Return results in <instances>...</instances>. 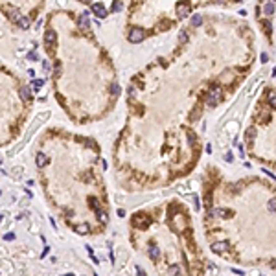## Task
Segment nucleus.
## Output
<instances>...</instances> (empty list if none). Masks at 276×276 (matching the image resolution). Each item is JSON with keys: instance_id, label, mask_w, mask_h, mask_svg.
Instances as JSON below:
<instances>
[{"instance_id": "27", "label": "nucleus", "mask_w": 276, "mask_h": 276, "mask_svg": "<svg viewBox=\"0 0 276 276\" xmlns=\"http://www.w3.org/2000/svg\"><path fill=\"white\" fill-rule=\"evenodd\" d=\"M267 61H269V55H267V54H263V55H261V63H267Z\"/></svg>"}, {"instance_id": "13", "label": "nucleus", "mask_w": 276, "mask_h": 276, "mask_svg": "<svg viewBox=\"0 0 276 276\" xmlns=\"http://www.w3.org/2000/svg\"><path fill=\"white\" fill-rule=\"evenodd\" d=\"M263 11H265V15H273V13H274V4H273V2H269V4H265V7H263Z\"/></svg>"}, {"instance_id": "23", "label": "nucleus", "mask_w": 276, "mask_h": 276, "mask_svg": "<svg viewBox=\"0 0 276 276\" xmlns=\"http://www.w3.org/2000/svg\"><path fill=\"white\" fill-rule=\"evenodd\" d=\"M169 273H171V274H178V273H180V269H178L177 265H171V267H169Z\"/></svg>"}, {"instance_id": "1", "label": "nucleus", "mask_w": 276, "mask_h": 276, "mask_svg": "<svg viewBox=\"0 0 276 276\" xmlns=\"http://www.w3.org/2000/svg\"><path fill=\"white\" fill-rule=\"evenodd\" d=\"M219 101H221V88L219 87H212L208 96H206V105L208 107H216Z\"/></svg>"}, {"instance_id": "6", "label": "nucleus", "mask_w": 276, "mask_h": 276, "mask_svg": "<svg viewBox=\"0 0 276 276\" xmlns=\"http://www.w3.org/2000/svg\"><path fill=\"white\" fill-rule=\"evenodd\" d=\"M44 42H46L48 46H54V44H55V31H54V30H48V31L44 33Z\"/></svg>"}, {"instance_id": "22", "label": "nucleus", "mask_w": 276, "mask_h": 276, "mask_svg": "<svg viewBox=\"0 0 276 276\" xmlns=\"http://www.w3.org/2000/svg\"><path fill=\"white\" fill-rule=\"evenodd\" d=\"M178 40H180V42H186V40H188V33H186V31H180V33H178Z\"/></svg>"}, {"instance_id": "5", "label": "nucleus", "mask_w": 276, "mask_h": 276, "mask_svg": "<svg viewBox=\"0 0 276 276\" xmlns=\"http://www.w3.org/2000/svg\"><path fill=\"white\" fill-rule=\"evenodd\" d=\"M78 24H79V28H81V30H88V26H90V19H88V13H83V15L79 17Z\"/></svg>"}, {"instance_id": "19", "label": "nucleus", "mask_w": 276, "mask_h": 276, "mask_svg": "<svg viewBox=\"0 0 276 276\" xmlns=\"http://www.w3.org/2000/svg\"><path fill=\"white\" fill-rule=\"evenodd\" d=\"M269 210H271L273 214H276V199H271V201H269Z\"/></svg>"}, {"instance_id": "17", "label": "nucleus", "mask_w": 276, "mask_h": 276, "mask_svg": "<svg viewBox=\"0 0 276 276\" xmlns=\"http://www.w3.org/2000/svg\"><path fill=\"white\" fill-rule=\"evenodd\" d=\"M269 103H271V107L276 109V92H269Z\"/></svg>"}, {"instance_id": "15", "label": "nucleus", "mask_w": 276, "mask_h": 276, "mask_svg": "<svg viewBox=\"0 0 276 276\" xmlns=\"http://www.w3.org/2000/svg\"><path fill=\"white\" fill-rule=\"evenodd\" d=\"M121 7H123V4H121L120 0H114V2H112V9H111V11L118 13V11H121Z\"/></svg>"}, {"instance_id": "24", "label": "nucleus", "mask_w": 276, "mask_h": 276, "mask_svg": "<svg viewBox=\"0 0 276 276\" xmlns=\"http://www.w3.org/2000/svg\"><path fill=\"white\" fill-rule=\"evenodd\" d=\"M42 70H44V72H50V70H52V66H50V63H48V61H44V63H42Z\"/></svg>"}, {"instance_id": "2", "label": "nucleus", "mask_w": 276, "mask_h": 276, "mask_svg": "<svg viewBox=\"0 0 276 276\" xmlns=\"http://www.w3.org/2000/svg\"><path fill=\"white\" fill-rule=\"evenodd\" d=\"M144 39H145V31L142 28H133L129 31V40L131 42H140V40H144Z\"/></svg>"}, {"instance_id": "18", "label": "nucleus", "mask_w": 276, "mask_h": 276, "mask_svg": "<svg viewBox=\"0 0 276 276\" xmlns=\"http://www.w3.org/2000/svg\"><path fill=\"white\" fill-rule=\"evenodd\" d=\"M31 83H33V88H35V90H39L40 87L44 85V81H42V79H33Z\"/></svg>"}, {"instance_id": "20", "label": "nucleus", "mask_w": 276, "mask_h": 276, "mask_svg": "<svg viewBox=\"0 0 276 276\" xmlns=\"http://www.w3.org/2000/svg\"><path fill=\"white\" fill-rule=\"evenodd\" d=\"M88 232V226L87 225H79L78 226V234H87Z\"/></svg>"}, {"instance_id": "7", "label": "nucleus", "mask_w": 276, "mask_h": 276, "mask_svg": "<svg viewBox=\"0 0 276 276\" xmlns=\"http://www.w3.org/2000/svg\"><path fill=\"white\" fill-rule=\"evenodd\" d=\"M226 249H228V243H226V241H223V243H214V245H212V250L217 252V254H219V252H225Z\"/></svg>"}, {"instance_id": "3", "label": "nucleus", "mask_w": 276, "mask_h": 276, "mask_svg": "<svg viewBox=\"0 0 276 276\" xmlns=\"http://www.w3.org/2000/svg\"><path fill=\"white\" fill-rule=\"evenodd\" d=\"M92 13H94L98 19H105L109 11H107V7H105L103 4H99L98 2V4H92Z\"/></svg>"}, {"instance_id": "21", "label": "nucleus", "mask_w": 276, "mask_h": 276, "mask_svg": "<svg viewBox=\"0 0 276 276\" xmlns=\"http://www.w3.org/2000/svg\"><path fill=\"white\" fill-rule=\"evenodd\" d=\"M111 92L116 96V94H120V85L118 83H112V87H111Z\"/></svg>"}, {"instance_id": "25", "label": "nucleus", "mask_w": 276, "mask_h": 276, "mask_svg": "<svg viewBox=\"0 0 276 276\" xmlns=\"http://www.w3.org/2000/svg\"><path fill=\"white\" fill-rule=\"evenodd\" d=\"M28 57H30L31 61H37V59H39V57H37V55H35L33 52H30V54H28Z\"/></svg>"}, {"instance_id": "14", "label": "nucleus", "mask_w": 276, "mask_h": 276, "mask_svg": "<svg viewBox=\"0 0 276 276\" xmlns=\"http://www.w3.org/2000/svg\"><path fill=\"white\" fill-rule=\"evenodd\" d=\"M35 160H37V166H40V168H42V166H44V164H46V162H48V158L44 157V155H42V153H39V155H37V158H35Z\"/></svg>"}, {"instance_id": "4", "label": "nucleus", "mask_w": 276, "mask_h": 276, "mask_svg": "<svg viewBox=\"0 0 276 276\" xmlns=\"http://www.w3.org/2000/svg\"><path fill=\"white\" fill-rule=\"evenodd\" d=\"M188 13H190L188 4H186V2H180L177 6V17L178 19H184V17H188Z\"/></svg>"}, {"instance_id": "16", "label": "nucleus", "mask_w": 276, "mask_h": 276, "mask_svg": "<svg viewBox=\"0 0 276 276\" xmlns=\"http://www.w3.org/2000/svg\"><path fill=\"white\" fill-rule=\"evenodd\" d=\"M192 24H193V26H201V24H202V17H201V15H193V17H192Z\"/></svg>"}, {"instance_id": "9", "label": "nucleus", "mask_w": 276, "mask_h": 276, "mask_svg": "<svg viewBox=\"0 0 276 276\" xmlns=\"http://www.w3.org/2000/svg\"><path fill=\"white\" fill-rule=\"evenodd\" d=\"M158 256H160L158 247H157V245H151V247H149V258H151V259H157Z\"/></svg>"}, {"instance_id": "26", "label": "nucleus", "mask_w": 276, "mask_h": 276, "mask_svg": "<svg viewBox=\"0 0 276 276\" xmlns=\"http://www.w3.org/2000/svg\"><path fill=\"white\" fill-rule=\"evenodd\" d=\"M193 204H195V210H199V201H197V195L193 193Z\"/></svg>"}, {"instance_id": "28", "label": "nucleus", "mask_w": 276, "mask_h": 276, "mask_svg": "<svg viewBox=\"0 0 276 276\" xmlns=\"http://www.w3.org/2000/svg\"><path fill=\"white\" fill-rule=\"evenodd\" d=\"M79 2H85V4H90L92 0H79Z\"/></svg>"}, {"instance_id": "8", "label": "nucleus", "mask_w": 276, "mask_h": 276, "mask_svg": "<svg viewBox=\"0 0 276 276\" xmlns=\"http://www.w3.org/2000/svg\"><path fill=\"white\" fill-rule=\"evenodd\" d=\"M6 13H7V17L13 20V22H19L20 19V13L17 11V9H6Z\"/></svg>"}, {"instance_id": "11", "label": "nucleus", "mask_w": 276, "mask_h": 276, "mask_svg": "<svg viewBox=\"0 0 276 276\" xmlns=\"http://www.w3.org/2000/svg\"><path fill=\"white\" fill-rule=\"evenodd\" d=\"M226 214H228V210H225V208H217V210L210 212V216H214V217H223V216H226Z\"/></svg>"}, {"instance_id": "29", "label": "nucleus", "mask_w": 276, "mask_h": 276, "mask_svg": "<svg viewBox=\"0 0 276 276\" xmlns=\"http://www.w3.org/2000/svg\"><path fill=\"white\" fill-rule=\"evenodd\" d=\"M273 76H276V66H274V70H273Z\"/></svg>"}, {"instance_id": "12", "label": "nucleus", "mask_w": 276, "mask_h": 276, "mask_svg": "<svg viewBox=\"0 0 276 276\" xmlns=\"http://www.w3.org/2000/svg\"><path fill=\"white\" fill-rule=\"evenodd\" d=\"M17 24H19V28H22V30H28V28H30V19H22V17H20Z\"/></svg>"}, {"instance_id": "10", "label": "nucleus", "mask_w": 276, "mask_h": 276, "mask_svg": "<svg viewBox=\"0 0 276 276\" xmlns=\"http://www.w3.org/2000/svg\"><path fill=\"white\" fill-rule=\"evenodd\" d=\"M20 98L26 99V101H28V99H31V92H30V88H28V87H22V88H20Z\"/></svg>"}]
</instances>
